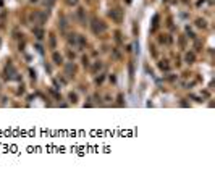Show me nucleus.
<instances>
[{
  "instance_id": "21",
  "label": "nucleus",
  "mask_w": 215,
  "mask_h": 189,
  "mask_svg": "<svg viewBox=\"0 0 215 189\" xmlns=\"http://www.w3.org/2000/svg\"><path fill=\"white\" fill-rule=\"evenodd\" d=\"M83 65H84V66H87V65H89V63H87V58H86V57L83 58Z\"/></svg>"
},
{
  "instance_id": "2",
  "label": "nucleus",
  "mask_w": 215,
  "mask_h": 189,
  "mask_svg": "<svg viewBox=\"0 0 215 189\" xmlns=\"http://www.w3.org/2000/svg\"><path fill=\"white\" fill-rule=\"evenodd\" d=\"M45 19H47V15L42 13V11H39V10H36L29 15V23L37 25V26H42L44 23H45Z\"/></svg>"
},
{
  "instance_id": "11",
  "label": "nucleus",
  "mask_w": 215,
  "mask_h": 189,
  "mask_svg": "<svg viewBox=\"0 0 215 189\" xmlns=\"http://www.w3.org/2000/svg\"><path fill=\"white\" fill-rule=\"evenodd\" d=\"M102 70V62H94V65H92V73L95 74L97 71H100Z\"/></svg>"
},
{
  "instance_id": "14",
  "label": "nucleus",
  "mask_w": 215,
  "mask_h": 189,
  "mask_svg": "<svg viewBox=\"0 0 215 189\" xmlns=\"http://www.w3.org/2000/svg\"><path fill=\"white\" fill-rule=\"evenodd\" d=\"M158 66H160V70H165V71H168V63H167V62H160V63H158Z\"/></svg>"
},
{
  "instance_id": "9",
  "label": "nucleus",
  "mask_w": 215,
  "mask_h": 189,
  "mask_svg": "<svg viewBox=\"0 0 215 189\" xmlns=\"http://www.w3.org/2000/svg\"><path fill=\"white\" fill-rule=\"evenodd\" d=\"M49 45L50 49H57V39H55L54 34H49Z\"/></svg>"
},
{
  "instance_id": "18",
  "label": "nucleus",
  "mask_w": 215,
  "mask_h": 189,
  "mask_svg": "<svg viewBox=\"0 0 215 189\" xmlns=\"http://www.w3.org/2000/svg\"><path fill=\"white\" fill-rule=\"evenodd\" d=\"M62 29H66V19L65 18H62V25H60Z\"/></svg>"
},
{
  "instance_id": "1",
  "label": "nucleus",
  "mask_w": 215,
  "mask_h": 189,
  "mask_svg": "<svg viewBox=\"0 0 215 189\" xmlns=\"http://www.w3.org/2000/svg\"><path fill=\"white\" fill-rule=\"evenodd\" d=\"M91 29H92V33H94L95 36H102V34L107 31V26H105V23L100 21L99 18H92V23H91Z\"/></svg>"
},
{
  "instance_id": "17",
  "label": "nucleus",
  "mask_w": 215,
  "mask_h": 189,
  "mask_svg": "<svg viewBox=\"0 0 215 189\" xmlns=\"http://www.w3.org/2000/svg\"><path fill=\"white\" fill-rule=\"evenodd\" d=\"M158 41H160V42H168V37L164 34V36H160V37H158Z\"/></svg>"
},
{
  "instance_id": "5",
  "label": "nucleus",
  "mask_w": 215,
  "mask_h": 189,
  "mask_svg": "<svg viewBox=\"0 0 215 189\" xmlns=\"http://www.w3.org/2000/svg\"><path fill=\"white\" fill-rule=\"evenodd\" d=\"M78 19H79V23L81 25H86L87 23V15H86V10L84 8H78Z\"/></svg>"
},
{
  "instance_id": "22",
  "label": "nucleus",
  "mask_w": 215,
  "mask_h": 189,
  "mask_svg": "<svg viewBox=\"0 0 215 189\" xmlns=\"http://www.w3.org/2000/svg\"><path fill=\"white\" fill-rule=\"evenodd\" d=\"M31 2H33V3H36V2H37V0H31Z\"/></svg>"
},
{
  "instance_id": "6",
  "label": "nucleus",
  "mask_w": 215,
  "mask_h": 189,
  "mask_svg": "<svg viewBox=\"0 0 215 189\" xmlns=\"http://www.w3.org/2000/svg\"><path fill=\"white\" fill-rule=\"evenodd\" d=\"M74 73H76V66L73 65V63H66L65 65V74L66 76H74Z\"/></svg>"
},
{
  "instance_id": "3",
  "label": "nucleus",
  "mask_w": 215,
  "mask_h": 189,
  "mask_svg": "<svg viewBox=\"0 0 215 189\" xmlns=\"http://www.w3.org/2000/svg\"><path fill=\"white\" fill-rule=\"evenodd\" d=\"M109 16L112 18L113 23H117V25H121L123 23V18H125V15H123V10L121 8H112L109 11Z\"/></svg>"
},
{
  "instance_id": "16",
  "label": "nucleus",
  "mask_w": 215,
  "mask_h": 189,
  "mask_svg": "<svg viewBox=\"0 0 215 189\" xmlns=\"http://www.w3.org/2000/svg\"><path fill=\"white\" fill-rule=\"evenodd\" d=\"M66 3H68L70 7H73V5H78V0H66Z\"/></svg>"
},
{
  "instance_id": "8",
  "label": "nucleus",
  "mask_w": 215,
  "mask_h": 189,
  "mask_svg": "<svg viewBox=\"0 0 215 189\" xmlns=\"http://www.w3.org/2000/svg\"><path fill=\"white\" fill-rule=\"evenodd\" d=\"M52 60H54L55 65H62L63 63V57L58 54V52H54V54H52Z\"/></svg>"
},
{
  "instance_id": "19",
  "label": "nucleus",
  "mask_w": 215,
  "mask_h": 189,
  "mask_svg": "<svg viewBox=\"0 0 215 189\" xmlns=\"http://www.w3.org/2000/svg\"><path fill=\"white\" fill-rule=\"evenodd\" d=\"M70 99H71V102L74 103V102H76V99H78V97H76V94H73V92H71V94H70Z\"/></svg>"
},
{
  "instance_id": "4",
  "label": "nucleus",
  "mask_w": 215,
  "mask_h": 189,
  "mask_svg": "<svg viewBox=\"0 0 215 189\" xmlns=\"http://www.w3.org/2000/svg\"><path fill=\"white\" fill-rule=\"evenodd\" d=\"M16 74H18V71H16V68L13 66V63H7V66H5V78L7 79H15V78H16Z\"/></svg>"
},
{
  "instance_id": "13",
  "label": "nucleus",
  "mask_w": 215,
  "mask_h": 189,
  "mask_svg": "<svg viewBox=\"0 0 215 189\" xmlns=\"http://www.w3.org/2000/svg\"><path fill=\"white\" fill-rule=\"evenodd\" d=\"M196 26L197 28H207V21L204 18H197L196 19Z\"/></svg>"
},
{
  "instance_id": "10",
  "label": "nucleus",
  "mask_w": 215,
  "mask_h": 189,
  "mask_svg": "<svg viewBox=\"0 0 215 189\" xmlns=\"http://www.w3.org/2000/svg\"><path fill=\"white\" fill-rule=\"evenodd\" d=\"M184 60H186V63H194V60H196V55L193 54V52H188V54H186V57H184Z\"/></svg>"
},
{
  "instance_id": "15",
  "label": "nucleus",
  "mask_w": 215,
  "mask_h": 189,
  "mask_svg": "<svg viewBox=\"0 0 215 189\" xmlns=\"http://www.w3.org/2000/svg\"><path fill=\"white\" fill-rule=\"evenodd\" d=\"M55 2H57V0H45V5H47V8H52V7L55 5Z\"/></svg>"
},
{
  "instance_id": "7",
  "label": "nucleus",
  "mask_w": 215,
  "mask_h": 189,
  "mask_svg": "<svg viewBox=\"0 0 215 189\" xmlns=\"http://www.w3.org/2000/svg\"><path fill=\"white\" fill-rule=\"evenodd\" d=\"M68 44L73 47H79V42H78V34H70L68 36Z\"/></svg>"
},
{
  "instance_id": "12",
  "label": "nucleus",
  "mask_w": 215,
  "mask_h": 189,
  "mask_svg": "<svg viewBox=\"0 0 215 189\" xmlns=\"http://www.w3.org/2000/svg\"><path fill=\"white\" fill-rule=\"evenodd\" d=\"M33 31H34L36 37H37V39H39V41H41V39L44 37V31L41 29V28H34V29H33Z\"/></svg>"
},
{
  "instance_id": "20",
  "label": "nucleus",
  "mask_w": 215,
  "mask_h": 189,
  "mask_svg": "<svg viewBox=\"0 0 215 189\" xmlns=\"http://www.w3.org/2000/svg\"><path fill=\"white\" fill-rule=\"evenodd\" d=\"M158 16H154V28H157V25H158Z\"/></svg>"
}]
</instances>
